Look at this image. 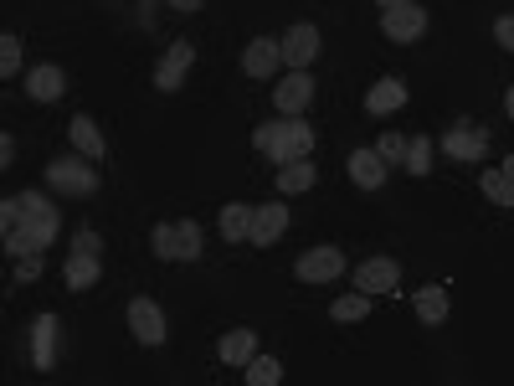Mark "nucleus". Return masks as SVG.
<instances>
[{
    "instance_id": "nucleus-8",
    "label": "nucleus",
    "mask_w": 514,
    "mask_h": 386,
    "mask_svg": "<svg viewBox=\"0 0 514 386\" xmlns=\"http://www.w3.org/2000/svg\"><path fill=\"white\" fill-rule=\"evenodd\" d=\"M293 273H299V284H335V278L345 273V253L340 248H309L299 263H293Z\"/></svg>"
},
{
    "instance_id": "nucleus-23",
    "label": "nucleus",
    "mask_w": 514,
    "mask_h": 386,
    "mask_svg": "<svg viewBox=\"0 0 514 386\" xmlns=\"http://www.w3.org/2000/svg\"><path fill=\"white\" fill-rule=\"evenodd\" d=\"M417 320L422 325H443L448 320V289H437V284L417 289Z\"/></svg>"
},
{
    "instance_id": "nucleus-3",
    "label": "nucleus",
    "mask_w": 514,
    "mask_h": 386,
    "mask_svg": "<svg viewBox=\"0 0 514 386\" xmlns=\"http://www.w3.org/2000/svg\"><path fill=\"white\" fill-rule=\"evenodd\" d=\"M47 186L62 196H93L98 191V170L88 165V155H57L47 165Z\"/></svg>"
},
{
    "instance_id": "nucleus-9",
    "label": "nucleus",
    "mask_w": 514,
    "mask_h": 386,
    "mask_svg": "<svg viewBox=\"0 0 514 386\" xmlns=\"http://www.w3.org/2000/svg\"><path fill=\"white\" fill-rule=\"evenodd\" d=\"M129 330H134V340L139 345H165V309L155 304V299H129Z\"/></svg>"
},
{
    "instance_id": "nucleus-34",
    "label": "nucleus",
    "mask_w": 514,
    "mask_h": 386,
    "mask_svg": "<svg viewBox=\"0 0 514 386\" xmlns=\"http://www.w3.org/2000/svg\"><path fill=\"white\" fill-rule=\"evenodd\" d=\"M494 42H499L504 52H514V16H499V21H494Z\"/></svg>"
},
{
    "instance_id": "nucleus-7",
    "label": "nucleus",
    "mask_w": 514,
    "mask_h": 386,
    "mask_svg": "<svg viewBox=\"0 0 514 386\" xmlns=\"http://www.w3.org/2000/svg\"><path fill=\"white\" fill-rule=\"evenodd\" d=\"M443 155H448V160H463V165L484 160V155H489V129H479V124H453V129L443 134Z\"/></svg>"
},
{
    "instance_id": "nucleus-38",
    "label": "nucleus",
    "mask_w": 514,
    "mask_h": 386,
    "mask_svg": "<svg viewBox=\"0 0 514 386\" xmlns=\"http://www.w3.org/2000/svg\"><path fill=\"white\" fill-rule=\"evenodd\" d=\"M376 6H381V11H391V6H407V0H376Z\"/></svg>"
},
{
    "instance_id": "nucleus-26",
    "label": "nucleus",
    "mask_w": 514,
    "mask_h": 386,
    "mask_svg": "<svg viewBox=\"0 0 514 386\" xmlns=\"http://www.w3.org/2000/svg\"><path fill=\"white\" fill-rule=\"evenodd\" d=\"M401 165H407L412 175H427V170H432V139H427V134H412V139H407V155H401Z\"/></svg>"
},
{
    "instance_id": "nucleus-32",
    "label": "nucleus",
    "mask_w": 514,
    "mask_h": 386,
    "mask_svg": "<svg viewBox=\"0 0 514 386\" xmlns=\"http://www.w3.org/2000/svg\"><path fill=\"white\" fill-rule=\"evenodd\" d=\"M72 248H78V253H103V237H98L93 227H78V237H72Z\"/></svg>"
},
{
    "instance_id": "nucleus-33",
    "label": "nucleus",
    "mask_w": 514,
    "mask_h": 386,
    "mask_svg": "<svg viewBox=\"0 0 514 386\" xmlns=\"http://www.w3.org/2000/svg\"><path fill=\"white\" fill-rule=\"evenodd\" d=\"M21 268H16V278L21 284H31V278H42V253H26V258H16Z\"/></svg>"
},
{
    "instance_id": "nucleus-28",
    "label": "nucleus",
    "mask_w": 514,
    "mask_h": 386,
    "mask_svg": "<svg viewBox=\"0 0 514 386\" xmlns=\"http://www.w3.org/2000/svg\"><path fill=\"white\" fill-rule=\"evenodd\" d=\"M180 227V258H186V263H196L206 248H201V222L196 217H186V222H175Z\"/></svg>"
},
{
    "instance_id": "nucleus-6",
    "label": "nucleus",
    "mask_w": 514,
    "mask_h": 386,
    "mask_svg": "<svg viewBox=\"0 0 514 386\" xmlns=\"http://www.w3.org/2000/svg\"><path fill=\"white\" fill-rule=\"evenodd\" d=\"M278 67H283V42H273V37H252V42H247V52H242V73H247V78L273 83Z\"/></svg>"
},
{
    "instance_id": "nucleus-13",
    "label": "nucleus",
    "mask_w": 514,
    "mask_h": 386,
    "mask_svg": "<svg viewBox=\"0 0 514 386\" xmlns=\"http://www.w3.org/2000/svg\"><path fill=\"white\" fill-rule=\"evenodd\" d=\"M288 232V206L283 201H268V206H257L252 212V248H273V242Z\"/></svg>"
},
{
    "instance_id": "nucleus-30",
    "label": "nucleus",
    "mask_w": 514,
    "mask_h": 386,
    "mask_svg": "<svg viewBox=\"0 0 514 386\" xmlns=\"http://www.w3.org/2000/svg\"><path fill=\"white\" fill-rule=\"evenodd\" d=\"M16 73H21V37L6 31L0 37V78H16Z\"/></svg>"
},
{
    "instance_id": "nucleus-15",
    "label": "nucleus",
    "mask_w": 514,
    "mask_h": 386,
    "mask_svg": "<svg viewBox=\"0 0 514 386\" xmlns=\"http://www.w3.org/2000/svg\"><path fill=\"white\" fill-rule=\"evenodd\" d=\"M31 366L36 371L57 366V320L52 314H36V325H31Z\"/></svg>"
},
{
    "instance_id": "nucleus-18",
    "label": "nucleus",
    "mask_w": 514,
    "mask_h": 386,
    "mask_svg": "<svg viewBox=\"0 0 514 386\" xmlns=\"http://www.w3.org/2000/svg\"><path fill=\"white\" fill-rule=\"evenodd\" d=\"M67 139H72V150H78V155H88V160H98V165H103L108 145H103V129H98L88 114H78V119L67 124Z\"/></svg>"
},
{
    "instance_id": "nucleus-19",
    "label": "nucleus",
    "mask_w": 514,
    "mask_h": 386,
    "mask_svg": "<svg viewBox=\"0 0 514 386\" xmlns=\"http://www.w3.org/2000/svg\"><path fill=\"white\" fill-rule=\"evenodd\" d=\"M401 103H407V83H401V78H381V83H371V93H365V109L381 114V119L396 114Z\"/></svg>"
},
{
    "instance_id": "nucleus-24",
    "label": "nucleus",
    "mask_w": 514,
    "mask_h": 386,
    "mask_svg": "<svg viewBox=\"0 0 514 386\" xmlns=\"http://www.w3.org/2000/svg\"><path fill=\"white\" fill-rule=\"evenodd\" d=\"M365 314H371V294H345V299L329 304V320L335 325H355V320H365Z\"/></svg>"
},
{
    "instance_id": "nucleus-1",
    "label": "nucleus",
    "mask_w": 514,
    "mask_h": 386,
    "mask_svg": "<svg viewBox=\"0 0 514 386\" xmlns=\"http://www.w3.org/2000/svg\"><path fill=\"white\" fill-rule=\"evenodd\" d=\"M52 237H57V206L42 191H21V227L6 232V253L11 258L42 253V248H52Z\"/></svg>"
},
{
    "instance_id": "nucleus-17",
    "label": "nucleus",
    "mask_w": 514,
    "mask_h": 386,
    "mask_svg": "<svg viewBox=\"0 0 514 386\" xmlns=\"http://www.w3.org/2000/svg\"><path fill=\"white\" fill-rule=\"evenodd\" d=\"M350 181H355L360 191H381V186H386V160H381V150H355V155H350Z\"/></svg>"
},
{
    "instance_id": "nucleus-5",
    "label": "nucleus",
    "mask_w": 514,
    "mask_h": 386,
    "mask_svg": "<svg viewBox=\"0 0 514 386\" xmlns=\"http://www.w3.org/2000/svg\"><path fill=\"white\" fill-rule=\"evenodd\" d=\"M278 42H283V67L288 73H309V62L319 57V31L309 21H299V26H288Z\"/></svg>"
},
{
    "instance_id": "nucleus-36",
    "label": "nucleus",
    "mask_w": 514,
    "mask_h": 386,
    "mask_svg": "<svg viewBox=\"0 0 514 386\" xmlns=\"http://www.w3.org/2000/svg\"><path fill=\"white\" fill-rule=\"evenodd\" d=\"M170 6H175V11H201L206 0H170Z\"/></svg>"
},
{
    "instance_id": "nucleus-27",
    "label": "nucleus",
    "mask_w": 514,
    "mask_h": 386,
    "mask_svg": "<svg viewBox=\"0 0 514 386\" xmlns=\"http://www.w3.org/2000/svg\"><path fill=\"white\" fill-rule=\"evenodd\" d=\"M150 242H155V258H165V263L180 258V227H175V222H160V227L150 232Z\"/></svg>"
},
{
    "instance_id": "nucleus-22",
    "label": "nucleus",
    "mask_w": 514,
    "mask_h": 386,
    "mask_svg": "<svg viewBox=\"0 0 514 386\" xmlns=\"http://www.w3.org/2000/svg\"><path fill=\"white\" fill-rule=\"evenodd\" d=\"M257 356V330H227L222 335V361L227 366H247Z\"/></svg>"
},
{
    "instance_id": "nucleus-29",
    "label": "nucleus",
    "mask_w": 514,
    "mask_h": 386,
    "mask_svg": "<svg viewBox=\"0 0 514 386\" xmlns=\"http://www.w3.org/2000/svg\"><path fill=\"white\" fill-rule=\"evenodd\" d=\"M247 381H252V386H273V381H283V366H278L273 356H252V361H247Z\"/></svg>"
},
{
    "instance_id": "nucleus-39",
    "label": "nucleus",
    "mask_w": 514,
    "mask_h": 386,
    "mask_svg": "<svg viewBox=\"0 0 514 386\" xmlns=\"http://www.w3.org/2000/svg\"><path fill=\"white\" fill-rule=\"evenodd\" d=\"M499 170H504V175H509V181H514V155H509V160H504V165H499Z\"/></svg>"
},
{
    "instance_id": "nucleus-21",
    "label": "nucleus",
    "mask_w": 514,
    "mask_h": 386,
    "mask_svg": "<svg viewBox=\"0 0 514 386\" xmlns=\"http://www.w3.org/2000/svg\"><path fill=\"white\" fill-rule=\"evenodd\" d=\"M252 212L257 206H247V201H227L222 206V237L227 242H247L252 237Z\"/></svg>"
},
{
    "instance_id": "nucleus-10",
    "label": "nucleus",
    "mask_w": 514,
    "mask_h": 386,
    "mask_svg": "<svg viewBox=\"0 0 514 386\" xmlns=\"http://www.w3.org/2000/svg\"><path fill=\"white\" fill-rule=\"evenodd\" d=\"M309 103H314V78L309 73H288L283 83H273V109L283 119H299Z\"/></svg>"
},
{
    "instance_id": "nucleus-25",
    "label": "nucleus",
    "mask_w": 514,
    "mask_h": 386,
    "mask_svg": "<svg viewBox=\"0 0 514 386\" xmlns=\"http://www.w3.org/2000/svg\"><path fill=\"white\" fill-rule=\"evenodd\" d=\"M479 191H484L494 206H509V212H514V181H509L504 170H484V175H479Z\"/></svg>"
},
{
    "instance_id": "nucleus-20",
    "label": "nucleus",
    "mask_w": 514,
    "mask_h": 386,
    "mask_svg": "<svg viewBox=\"0 0 514 386\" xmlns=\"http://www.w3.org/2000/svg\"><path fill=\"white\" fill-rule=\"evenodd\" d=\"M314 181H319V170L309 165V155H304V160L278 165V191H283V196H299V191H309Z\"/></svg>"
},
{
    "instance_id": "nucleus-37",
    "label": "nucleus",
    "mask_w": 514,
    "mask_h": 386,
    "mask_svg": "<svg viewBox=\"0 0 514 386\" xmlns=\"http://www.w3.org/2000/svg\"><path fill=\"white\" fill-rule=\"evenodd\" d=\"M504 114H509V119H514V88H509V93H504Z\"/></svg>"
},
{
    "instance_id": "nucleus-2",
    "label": "nucleus",
    "mask_w": 514,
    "mask_h": 386,
    "mask_svg": "<svg viewBox=\"0 0 514 386\" xmlns=\"http://www.w3.org/2000/svg\"><path fill=\"white\" fill-rule=\"evenodd\" d=\"M252 145L263 150L273 165H288V160H304L314 150V129L304 119H278V124H257L252 129Z\"/></svg>"
},
{
    "instance_id": "nucleus-12",
    "label": "nucleus",
    "mask_w": 514,
    "mask_h": 386,
    "mask_svg": "<svg viewBox=\"0 0 514 386\" xmlns=\"http://www.w3.org/2000/svg\"><path fill=\"white\" fill-rule=\"evenodd\" d=\"M21 88H26V98H31V103H57V98L67 93V73H62L57 62H36L31 73H26V83H21Z\"/></svg>"
},
{
    "instance_id": "nucleus-4",
    "label": "nucleus",
    "mask_w": 514,
    "mask_h": 386,
    "mask_svg": "<svg viewBox=\"0 0 514 386\" xmlns=\"http://www.w3.org/2000/svg\"><path fill=\"white\" fill-rule=\"evenodd\" d=\"M422 31H427V11L417 6V0L381 11V37H386V42H401V47H407V42H417V37H422Z\"/></svg>"
},
{
    "instance_id": "nucleus-16",
    "label": "nucleus",
    "mask_w": 514,
    "mask_h": 386,
    "mask_svg": "<svg viewBox=\"0 0 514 386\" xmlns=\"http://www.w3.org/2000/svg\"><path fill=\"white\" fill-rule=\"evenodd\" d=\"M103 278V263H98V253H78L72 248V258L62 263V284L72 289V294H83V289H93Z\"/></svg>"
},
{
    "instance_id": "nucleus-35",
    "label": "nucleus",
    "mask_w": 514,
    "mask_h": 386,
    "mask_svg": "<svg viewBox=\"0 0 514 386\" xmlns=\"http://www.w3.org/2000/svg\"><path fill=\"white\" fill-rule=\"evenodd\" d=\"M11 160H16V139L6 134V139H0V165H11Z\"/></svg>"
},
{
    "instance_id": "nucleus-14",
    "label": "nucleus",
    "mask_w": 514,
    "mask_h": 386,
    "mask_svg": "<svg viewBox=\"0 0 514 386\" xmlns=\"http://www.w3.org/2000/svg\"><path fill=\"white\" fill-rule=\"evenodd\" d=\"M191 62H196V47H191V42H175V47L165 52V62L155 67V88H160V93H175L180 83H186Z\"/></svg>"
},
{
    "instance_id": "nucleus-11",
    "label": "nucleus",
    "mask_w": 514,
    "mask_h": 386,
    "mask_svg": "<svg viewBox=\"0 0 514 386\" xmlns=\"http://www.w3.org/2000/svg\"><path fill=\"white\" fill-rule=\"evenodd\" d=\"M396 284H401V263H396V258H365V263L355 268V289L371 294V299H376V294H391Z\"/></svg>"
},
{
    "instance_id": "nucleus-31",
    "label": "nucleus",
    "mask_w": 514,
    "mask_h": 386,
    "mask_svg": "<svg viewBox=\"0 0 514 386\" xmlns=\"http://www.w3.org/2000/svg\"><path fill=\"white\" fill-rule=\"evenodd\" d=\"M376 150H381V160H386V165H401V155H407V139H401L396 129H386V134L376 139Z\"/></svg>"
}]
</instances>
